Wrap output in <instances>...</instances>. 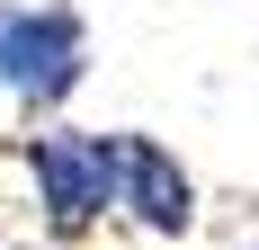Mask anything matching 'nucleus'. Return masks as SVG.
Segmentation results:
<instances>
[{"label": "nucleus", "instance_id": "f257e3e1", "mask_svg": "<svg viewBox=\"0 0 259 250\" xmlns=\"http://www.w3.org/2000/svg\"><path fill=\"white\" fill-rule=\"evenodd\" d=\"M9 152H18L27 215L45 232V250H90L116 224V134H90V125L54 116V125H27Z\"/></svg>", "mask_w": 259, "mask_h": 250}, {"label": "nucleus", "instance_id": "f03ea898", "mask_svg": "<svg viewBox=\"0 0 259 250\" xmlns=\"http://www.w3.org/2000/svg\"><path fill=\"white\" fill-rule=\"evenodd\" d=\"M90 80V18L72 0H0V99L27 125H54Z\"/></svg>", "mask_w": 259, "mask_h": 250}, {"label": "nucleus", "instance_id": "20e7f679", "mask_svg": "<svg viewBox=\"0 0 259 250\" xmlns=\"http://www.w3.org/2000/svg\"><path fill=\"white\" fill-rule=\"evenodd\" d=\"M241 250H259V232H250V241H241Z\"/></svg>", "mask_w": 259, "mask_h": 250}, {"label": "nucleus", "instance_id": "7ed1b4c3", "mask_svg": "<svg viewBox=\"0 0 259 250\" xmlns=\"http://www.w3.org/2000/svg\"><path fill=\"white\" fill-rule=\"evenodd\" d=\"M116 224L152 232V241L197 232V170L161 134H116Z\"/></svg>", "mask_w": 259, "mask_h": 250}]
</instances>
